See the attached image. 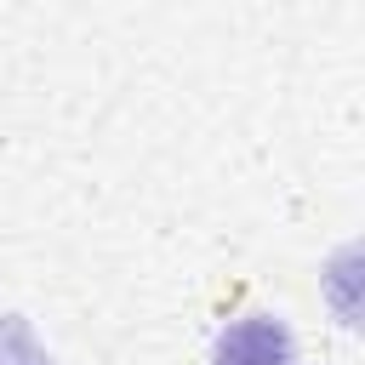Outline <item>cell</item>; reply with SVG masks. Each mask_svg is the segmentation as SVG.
Masks as SVG:
<instances>
[{
    "mask_svg": "<svg viewBox=\"0 0 365 365\" xmlns=\"http://www.w3.org/2000/svg\"><path fill=\"white\" fill-rule=\"evenodd\" d=\"M0 365H57L23 314H0Z\"/></svg>",
    "mask_w": 365,
    "mask_h": 365,
    "instance_id": "cell-2",
    "label": "cell"
},
{
    "mask_svg": "<svg viewBox=\"0 0 365 365\" xmlns=\"http://www.w3.org/2000/svg\"><path fill=\"white\" fill-rule=\"evenodd\" d=\"M211 365H297V336L279 314H240L217 331Z\"/></svg>",
    "mask_w": 365,
    "mask_h": 365,
    "instance_id": "cell-1",
    "label": "cell"
}]
</instances>
